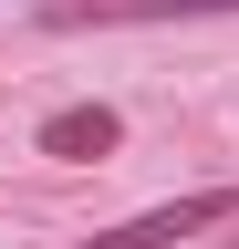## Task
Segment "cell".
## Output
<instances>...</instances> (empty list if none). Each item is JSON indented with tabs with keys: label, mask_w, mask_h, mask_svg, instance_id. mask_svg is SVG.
Masks as SVG:
<instances>
[{
	"label": "cell",
	"mask_w": 239,
	"mask_h": 249,
	"mask_svg": "<svg viewBox=\"0 0 239 249\" xmlns=\"http://www.w3.org/2000/svg\"><path fill=\"white\" fill-rule=\"evenodd\" d=\"M219 249H239V239H219Z\"/></svg>",
	"instance_id": "cell-4"
},
{
	"label": "cell",
	"mask_w": 239,
	"mask_h": 249,
	"mask_svg": "<svg viewBox=\"0 0 239 249\" xmlns=\"http://www.w3.org/2000/svg\"><path fill=\"white\" fill-rule=\"evenodd\" d=\"M219 218H239V187H198V197H166V208H135V218H114V229H94V239H73V249H177V239L219 229Z\"/></svg>",
	"instance_id": "cell-1"
},
{
	"label": "cell",
	"mask_w": 239,
	"mask_h": 249,
	"mask_svg": "<svg viewBox=\"0 0 239 249\" xmlns=\"http://www.w3.org/2000/svg\"><path fill=\"white\" fill-rule=\"evenodd\" d=\"M239 0H52V31H104V21H208Z\"/></svg>",
	"instance_id": "cell-2"
},
{
	"label": "cell",
	"mask_w": 239,
	"mask_h": 249,
	"mask_svg": "<svg viewBox=\"0 0 239 249\" xmlns=\"http://www.w3.org/2000/svg\"><path fill=\"white\" fill-rule=\"evenodd\" d=\"M114 135H125V124H114V104H63L42 124V156H63V166H94V156H114Z\"/></svg>",
	"instance_id": "cell-3"
}]
</instances>
